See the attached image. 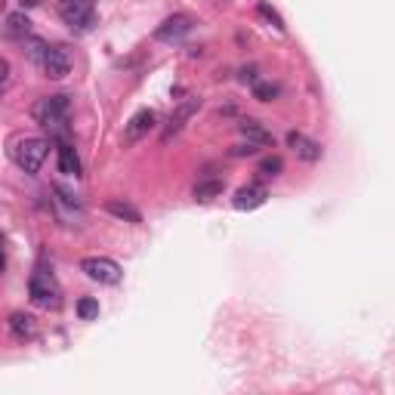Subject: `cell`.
I'll return each instance as SVG.
<instances>
[{"label":"cell","mask_w":395,"mask_h":395,"mask_svg":"<svg viewBox=\"0 0 395 395\" xmlns=\"http://www.w3.org/2000/svg\"><path fill=\"white\" fill-rule=\"evenodd\" d=\"M68 114H72V96L56 93V96H43L31 105V118L50 133L62 136V142H68Z\"/></svg>","instance_id":"cell-1"},{"label":"cell","mask_w":395,"mask_h":395,"mask_svg":"<svg viewBox=\"0 0 395 395\" xmlns=\"http://www.w3.org/2000/svg\"><path fill=\"white\" fill-rule=\"evenodd\" d=\"M46 152H50V142L41 136H13L10 142H6V154L13 158V164L19 170H25V173H37V170L43 167L46 161Z\"/></svg>","instance_id":"cell-2"},{"label":"cell","mask_w":395,"mask_h":395,"mask_svg":"<svg viewBox=\"0 0 395 395\" xmlns=\"http://www.w3.org/2000/svg\"><path fill=\"white\" fill-rule=\"evenodd\" d=\"M28 297L41 309H56L62 303V290L50 272H34L28 278Z\"/></svg>","instance_id":"cell-3"},{"label":"cell","mask_w":395,"mask_h":395,"mask_svg":"<svg viewBox=\"0 0 395 395\" xmlns=\"http://www.w3.org/2000/svg\"><path fill=\"white\" fill-rule=\"evenodd\" d=\"M59 15L65 25H72L77 31L90 28L96 13H93V0H59Z\"/></svg>","instance_id":"cell-4"},{"label":"cell","mask_w":395,"mask_h":395,"mask_svg":"<svg viewBox=\"0 0 395 395\" xmlns=\"http://www.w3.org/2000/svg\"><path fill=\"white\" fill-rule=\"evenodd\" d=\"M81 272L90 278V281L99 284H118L121 281V266L108 257H87L81 260Z\"/></svg>","instance_id":"cell-5"},{"label":"cell","mask_w":395,"mask_h":395,"mask_svg":"<svg viewBox=\"0 0 395 395\" xmlns=\"http://www.w3.org/2000/svg\"><path fill=\"white\" fill-rule=\"evenodd\" d=\"M192 28H195V19L185 15V13H176V15H170V19H164L158 28H154V41H161V43L182 41Z\"/></svg>","instance_id":"cell-6"},{"label":"cell","mask_w":395,"mask_h":395,"mask_svg":"<svg viewBox=\"0 0 395 395\" xmlns=\"http://www.w3.org/2000/svg\"><path fill=\"white\" fill-rule=\"evenodd\" d=\"M41 68H43L46 77H53V81H62V77H68V72H72V59H68V53L62 50V46H46Z\"/></svg>","instance_id":"cell-7"},{"label":"cell","mask_w":395,"mask_h":395,"mask_svg":"<svg viewBox=\"0 0 395 395\" xmlns=\"http://www.w3.org/2000/svg\"><path fill=\"white\" fill-rule=\"evenodd\" d=\"M154 121H158V118H154L152 108H139L133 118L127 121V127H123V142L133 145L142 136H149V130H154Z\"/></svg>","instance_id":"cell-8"},{"label":"cell","mask_w":395,"mask_h":395,"mask_svg":"<svg viewBox=\"0 0 395 395\" xmlns=\"http://www.w3.org/2000/svg\"><path fill=\"white\" fill-rule=\"evenodd\" d=\"M269 192L262 182H247L241 189L235 192V198H232V204H235V210H257V207L266 204Z\"/></svg>","instance_id":"cell-9"},{"label":"cell","mask_w":395,"mask_h":395,"mask_svg":"<svg viewBox=\"0 0 395 395\" xmlns=\"http://www.w3.org/2000/svg\"><path fill=\"white\" fill-rule=\"evenodd\" d=\"M198 108H201V99H195V96H192V99H185V102H182L180 108H176L173 114H170V121H167V130H164V133H161V139H164V142H167V139L173 136V133H180V130L185 127V121H189L192 114L198 112Z\"/></svg>","instance_id":"cell-10"},{"label":"cell","mask_w":395,"mask_h":395,"mask_svg":"<svg viewBox=\"0 0 395 395\" xmlns=\"http://www.w3.org/2000/svg\"><path fill=\"white\" fill-rule=\"evenodd\" d=\"M6 328H10L13 340H19V343H28V340L37 337V324L28 312H13L10 321H6Z\"/></svg>","instance_id":"cell-11"},{"label":"cell","mask_w":395,"mask_h":395,"mask_svg":"<svg viewBox=\"0 0 395 395\" xmlns=\"http://www.w3.org/2000/svg\"><path fill=\"white\" fill-rule=\"evenodd\" d=\"M288 145H290V149L297 152L303 161H309V164H315V161L321 158V145L315 142V139H306L303 133H288Z\"/></svg>","instance_id":"cell-12"},{"label":"cell","mask_w":395,"mask_h":395,"mask_svg":"<svg viewBox=\"0 0 395 395\" xmlns=\"http://www.w3.org/2000/svg\"><path fill=\"white\" fill-rule=\"evenodd\" d=\"M56 161H59V173L65 176H81V158L72 142H59L56 149Z\"/></svg>","instance_id":"cell-13"},{"label":"cell","mask_w":395,"mask_h":395,"mask_svg":"<svg viewBox=\"0 0 395 395\" xmlns=\"http://www.w3.org/2000/svg\"><path fill=\"white\" fill-rule=\"evenodd\" d=\"M6 37H13V41H28L31 37V22H28L25 13L6 15Z\"/></svg>","instance_id":"cell-14"},{"label":"cell","mask_w":395,"mask_h":395,"mask_svg":"<svg viewBox=\"0 0 395 395\" xmlns=\"http://www.w3.org/2000/svg\"><path fill=\"white\" fill-rule=\"evenodd\" d=\"M105 210L112 213V216H118V220H127V222H142V213L136 210L130 201H121V198H112L105 204Z\"/></svg>","instance_id":"cell-15"},{"label":"cell","mask_w":395,"mask_h":395,"mask_svg":"<svg viewBox=\"0 0 395 395\" xmlns=\"http://www.w3.org/2000/svg\"><path fill=\"white\" fill-rule=\"evenodd\" d=\"M241 133H244L247 142H253L257 149H260V145H272L275 142L272 133H269V130H262V123H257V121H244L241 123Z\"/></svg>","instance_id":"cell-16"},{"label":"cell","mask_w":395,"mask_h":395,"mask_svg":"<svg viewBox=\"0 0 395 395\" xmlns=\"http://www.w3.org/2000/svg\"><path fill=\"white\" fill-rule=\"evenodd\" d=\"M222 192V180H204V182H198L195 185V198L198 201H210L216 198Z\"/></svg>","instance_id":"cell-17"},{"label":"cell","mask_w":395,"mask_h":395,"mask_svg":"<svg viewBox=\"0 0 395 395\" xmlns=\"http://www.w3.org/2000/svg\"><path fill=\"white\" fill-rule=\"evenodd\" d=\"M281 170H284V161L278 158V154H269V158L260 161V173L262 176H281Z\"/></svg>","instance_id":"cell-18"},{"label":"cell","mask_w":395,"mask_h":395,"mask_svg":"<svg viewBox=\"0 0 395 395\" xmlns=\"http://www.w3.org/2000/svg\"><path fill=\"white\" fill-rule=\"evenodd\" d=\"M77 315H81L83 321H93L99 315V303L93 297H83V300H77Z\"/></svg>","instance_id":"cell-19"},{"label":"cell","mask_w":395,"mask_h":395,"mask_svg":"<svg viewBox=\"0 0 395 395\" xmlns=\"http://www.w3.org/2000/svg\"><path fill=\"white\" fill-rule=\"evenodd\" d=\"M253 96H257L260 102H272L278 96V87L275 83H257V87H253Z\"/></svg>","instance_id":"cell-20"},{"label":"cell","mask_w":395,"mask_h":395,"mask_svg":"<svg viewBox=\"0 0 395 395\" xmlns=\"http://www.w3.org/2000/svg\"><path fill=\"white\" fill-rule=\"evenodd\" d=\"M257 10H260V15H262V19H269V22H272V25H275L278 31H284V22H281V15H278V13L272 10V6H269V4H260Z\"/></svg>","instance_id":"cell-21"}]
</instances>
